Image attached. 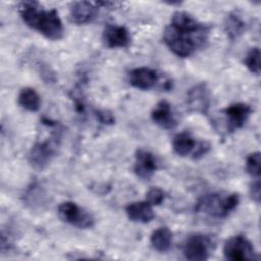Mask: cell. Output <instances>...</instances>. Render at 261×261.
I'll list each match as a JSON object with an SVG mask.
<instances>
[{"label": "cell", "mask_w": 261, "mask_h": 261, "mask_svg": "<svg viewBox=\"0 0 261 261\" xmlns=\"http://www.w3.org/2000/svg\"><path fill=\"white\" fill-rule=\"evenodd\" d=\"M98 13L96 2L76 1L72 2L69 8V19L75 24H86L91 22Z\"/></svg>", "instance_id": "obj_10"}, {"label": "cell", "mask_w": 261, "mask_h": 261, "mask_svg": "<svg viewBox=\"0 0 261 261\" xmlns=\"http://www.w3.org/2000/svg\"><path fill=\"white\" fill-rule=\"evenodd\" d=\"M246 29V22L243 17L237 12H229L224 19V31L230 40L238 39Z\"/></svg>", "instance_id": "obj_17"}, {"label": "cell", "mask_w": 261, "mask_h": 261, "mask_svg": "<svg viewBox=\"0 0 261 261\" xmlns=\"http://www.w3.org/2000/svg\"><path fill=\"white\" fill-rule=\"evenodd\" d=\"M96 116L100 122L104 124H112L114 122V117L111 112L107 110H98L96 111Z\"/></svg>", "instance_id": "obj_24"}, {"label": "cell", "mask_w": 261, "mask_h": 261, "mask_svg": "<svg viewBox=\"0 0 261 261\" xmlns=\"http://www.w3.org/2000/svg\"><path fill=\"white\" fill-rule=\"evenodd\" d=\"M210 150V144L206 141H200L198 142V145L196 147L195 152L192 155L193 159H200L203 157L205 154H207Z\"/></svg>", "instance_id": "obj_23"}, {"label": "cell", "mask_w": 261, "mask_h": 261, "mask_svg": "<svg viewBox=\"0 0 261 261\" xmlns=\"http://www.w3.org/2000/svg\"><path fill=\"white\" fill-rule=\"evenodd\" d=\"M225 259L231 261L257 260L258 255L252 243L244 236H233L229 238L223 247Z\"/></svg>", "instance_id": "obj_4"}, {"label": "cell", "mask_w": 261, "mask_h": 261, "mask_svg": "<svg viewBox=\"0 0 261 261\" xmlns=\"http://www.w3.org/2000/svg\"><path fill=\"white\" fill-rule=\"evenodd\" d=\"M198 142L193 138L189 132H181L174 136L172 140V149L173 151L181 157L193 155L196 150Z\"/></svg>", "instance_id": "obj_16"}, {"label": "cell", "mask_w": 261, "mask_h": 261, "mask_svg": "<svg viewBox=\"0 0 261 261\" xmlns=\"http://www.w3.org/2000/svg\"><path fill=\"white\" fill-rule=\"evenodd\" d=\"M240 203L238 194L222 196L220 194H209L202 197L196 206V211L214 218H224L232 212Z\"/></svg>", "instance_id": "obj_3"}, {"label": "cell", "mask_w": 261, "mask_h": 261, "mask_svg": "<svg viewBox=\"0 0 261 261\" xmlns=\"http://www.w3.org/2000/svg\"><path fill=\"white\" fill-rule=\"evenodd\" d=\"M18 104L30 112H36L41 107V97L33 88H23L18 94Z\"/></svg>", "instance_id": "obj_19"}, {"label": "cell", "mask_w": 261, "mask_h": 261, "mask_svg": "<svg viewBox=\"0 0 261 261\" xmlns=\"http://www.w3.org/2000/svg\"><path fill=\"white\" fill-rule=\"evenodd\" d=\"M210 92L206 84H198L189 90L187 94V105L191 112L206 115L210 108Z\"/></svg>", "instance_id": "obj_8"}, {"label": "cell", "mask_w": 261, "mask_h": 261, "mask_svg": "<svg viewBox=\"0 0 261 261\" xmlns=\"http://www.w3.org/2000/svg\"><path fill=\"white\" fill-rule=\"evenodd\" d=\"M157 81V71L149 67H138L128 72L129 85L140 90H149L153 88Z\"/></svg>", "instance_id": "obj_13"}, {"label": "cell", "mask_w": 261, "mask_h": 261, "mask_svg": "<svg viewBox=\"0 0 261 261\" xmlns=\"http://www.w3.org/2000/svg\"><path fill=\"white\" fill-rule=\"evenodd\" d=\"M250 195H251V198H252L256 203H259V202H260V180H259V178H257V180L254 181V182L251 185V188H250Z\"/></svg>", "instance_id": "obj_25"}, {"label": "cell", "mask_w": 261, "mask_h": 261, "mask_svg": "<svg viewBox=\"0 0 261 261\" xmlns=\"http://www.w3.org/2000/svg\"><path fill=\"white\" fill-rule=\"evenodd\" d=\"M212 243L209 237L202 233L190 236L182 246L186 259L192 261H204L209 258Z\"/></svg>", "instance_id": "obj_7"}, {"label": "cell", "mask_w": 261, "mask_h": 261, "mask_svg": "<svg viewBox=\"0 0 261 261\" xmlns=\"http://www.w3.org/2000/svg\"><path fill=\"white\" fill-rule=\"evenodd\" d=\"M247 172L256 178L260 177V152L251 153L246 160Z\"/></svg>", "instance_id": "obj_21"}, {"label": "cell", "mask_w": 261, "mask_h": 261, "mask_svg": "<svg viewBox=\"0 0 261 261\" xmlns=\"http://www.w3.org/2000/svg\"><path fill=\"white\" fill-rule=\"evenodd\" d=\"M17 8L21 19L31 29L49 40L62 38L63 25L56 9L45 10L36 1H22L18 3Z\"/></svg>", "instance_id": "obj_2"}, {"label": "cell", "mask_w": 261, "mask_h": 261, "mask_svg": "<svg viewBox=\"0 0 261 261\" xmlns=\"http://www.w3.org/2000/svg\"><path fill=\"white\" fill-rule=\"evenodd\" d=\"M245 65L248 67V69L255 73L259 74L260 73V50L258 47L252 48L246 55L245 57Z\"/></svg>", "instance_id": "obj_20"}, {"label": "cell", "mask_w": 261, "mask_h": 261, "mask_svg": "<svg viewBox=\"0 0 261 261\" xmlns=\"http://www.w3.org/2000/svg\"><path fill=\"white\" fill-rule=\"evenodd\" d=\"M57 146V138L36 143L29 153V162L32 167L37 170L45 169L55 157Z\"/></svg>", "instance_id": "obj_6"}, {"label": "cell", "mask_w": 261, "mask_h": 261, "mask_svg": "<svg viewBox=\"0 0 261 261\" xmlns=\"http://www.w3.org/2000/svg\"><path fill=\"white\" fill-rule=\"evenodd\" d=\"M165 198L164 192L159 188H151L146 194L147 202L152 206L160 205Z\"/></svg>", "instance_id": "obj_22"}, {"label": "cell", "mask_w": 261, "mask_h": 261, "mask_svg": "<svg viewBox=\"0 0 261 261\" xmlns=\"http://www.w3.org/2000/svg\"><path fill=\"white\" fill-rule=\"evenodd\" d=\"M103 41L108 48H122L129 44L130 37L127 29L122 25L108 24L103 31Z\"/></svg>", "instance_id": "obj_12"}, {"label": "cell", "mask_w": 261, "mask_h": 261, "mask_svg": "<svg viewBox=\"0 0 261 261\" xmlns=\"http://www.w3.org/2000/svg\"><path fill=\"white\" fill-rule=\"evenodd\" d=\"M157 169V163L154 155L147 150L139 149L135 156V173L143 179H149Z\"/></svg>", "instance_id": "obj_11"}, {"label": "cell", "mask_w": 261, "mask_h": 261, "mask_svg": "<svg viewBox=\"0 0 261 261\" xmlns=\"http://www.w3.org/2000/svg\"><path fill=\"white\" fill-rule=\"evenodd\" d=\"M210 28L186 11H175L163 32V42L176 56L186 58L204 48Z\"/></svg>", "instance_id": "obj_1"}, {"label": "cell", "mask_w": 261, "mask_h": 261, "mask_svg": "<svg viewBox=\"0 0 261 261\" xmlns=\"http://www.w3.org/2000/svg\"><path fill=\"white\" fill-rule=\"evenodd\" d=\"M125 213L129 220L141 223L150 222L155 214L152 205L146 202H133L125 207Z\"/></svg>", "instance_id": "obj_15"}, {"label": "cell", "mask_w": 261, "mask_h": 261, "mask_svg": "<svg viewBox=\"0 0 261 261\" xmlns=\"http://www.w3.org/2000/svg\"><path fill=\"white\" fill-rule=\"evenodd\" d=\"M151 117H152V120L157 125H159L164 129H171L175 127L177 123L171 111L170 104L165 100H162L156 104V106L154 107L151 113Z\"/></svg>", "instance_id": "obj_14"}, {"label": "cell", "mask_w": 261, "mask_h": 261, "mask_svg": "<svg viewBox=\"0 0 261 261\" xmlns=\"http://www.w3.org/2000/svg\"><path fill=\"white\" fill-rule=\"evenodd\" d=\"M222 112L226 117L227 132L233 133L244 126L252 113V108L246 103H234L227 106Z\"/></svg>", "instance_id": "obj_9"}, {"label": "cell", "mask_w": 261, "mask_h": 261, "mask_svg": "<svg viewBox=\"0 0 261 261\" xmlns=\"http://www.w3.org/2000/svg\"><path fill=\"white\" fill-rule=\"evenodd\" d=\"M58 215L64 222L83 229L91 228L95 222L92 214L71 201L62 202L58 206Z\"/></svg>", "instance_id": "obj_5"}, {"label": "cell", "mask_w": 261, "mask_h": 261, "mask_svg": "<svg viewBox=\"0 0 261 261\" xmlns=\"http://www.w3.org/2000/svg\"><path fill=\"white\" fill-rule=\"evenodd\" d=\"M151 245L154 250L158 252H166L170 249L172 243V232L166 226L155 229L150 238Z\"/></svg>", "instance_id": "obj_18"}]
</instances>
